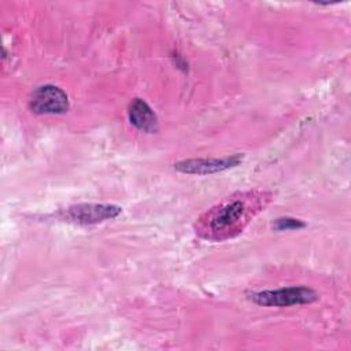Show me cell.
<instances>
[{"label":"cell","instance_id":"cell-4","mask_svg":"<svg viewBox=\"0 0 351 351\" xmlns=\"http://www.w3.org/2000/svg\"><path fill=\"white\" fill-rule=\"evenodd\" d=\"M29 107L36 114H64L69 107V97L64 90L55 85H43L33 90Z\"/></svg>","mask_w":351,"mask_h":351},{"label":"cell","instance_id":"cell-2","mask_svg":"<svg viewBox=\"0 0 351 351\" xmlns=\"http://www.w3.org/2000/svg\"><path fill=\"white\" fill-rule=\"evenodd\" d=\"M250 299L266 307H287L295 304H308L318 299L315 291L307 287H287L280 289H269L254 292L250 295Z\"/></svg>","mask_w":351,"mask_h":351},{"label":"cell","instance_id":"cell-3","mask_svg":"<svg viewBox=\"0 0 351 351\" xmlns=\"http://www.w3.org/2000/svg\"><path fill=\"white\" fill-rule=\"evenodd\" d=\"M122 208L115 204L82 203L62 210L59 215L62 219L78 225H93L107 219H112L121 214Z\"/></svg>","mask_w":351,"mask_h":351},{"label":"cell","instance_id":"cell-5","mask_svg":"<svg viewBox=\"0 0 351 351\" xmlns=\"http://www.w3.org/2000/svg\"><path fill=\"white\" fill-rule=\"evenodd\" d=\"M243 154H233L223 158H199V159H185L174 163V169L184 174H214L232 167H236L243 160Z\"/></svg>","mask_w":351,"mask_h":351},{"label":"cell","instance_id":"cell-6","mask_svg":"<svg viewBox=\"0 0 351 351\" xmlns=\"http://www.w3.org/2000/svg\"><path fill=\"white\" fill-rule=\"evenodd\" d=\"M128 117L130 123L145 133H154L158 128L156 115L152 108L141 99L136 97L130 101L128 107Z\"/></svg>","mask_w":351,"mask_h":351},{"label":"cell","instance_id":"cell-1","mask_svg":"<svg viewBox=\"0 0 351 351\" xmlns=\"http://www.w3.org/2000/svg\"><path fill=\"white\" fill-rule=\"evenodd\" d=\"M270 196L265 191L233 193L202 214L195 223V232L210 241L232 239L243 232L259 211L265 210Z\"/></svg>","mask_w":351,"mask_h":351},{"label":"cell","instance_id":"cell-7","mask_svg":"<svg viewBox=\"0 0 351 351\" xmlns=\"http://www.w3.org/2000/svg\"><path fill=\"white\" fill-rule=\"evenodd\" d=\"M306 223L300 219H295V218H291V217H282V218H278L274 223H273V228L276 230H293V229H300V228H304Z\"/></svg>","mask_w":351,"mask_h":351}]
</instances>
